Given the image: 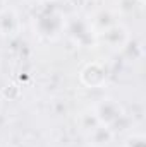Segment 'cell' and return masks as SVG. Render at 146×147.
<instances>
[{
  "instance_id": "cell-1",
  "label": "cell",
  "mask_w": 146,
  "mask_h": 147,
  "mask_svg": "<svg viewBox=\"0 0 146 147\" xmlns=\"http://www.w3.org/2000/svg\"><path fill=\"white\" fill-rule=\"evenodd\" d=\"M65 16L64 12L55 7L53 3H45L38 9L35 14V31L41 39L46 41H55L64 34L65 31Z\"/></svg>"
},
{
  "instance_id": "cell-2",
  "label": "cell",
  "mask_w": 146,
  "mask_h": 147,
  "mask_svg": "<svg viewBox=\"0 0 146 147\" xmlns=\"http://www.w3.org/2000/svg\"><path fill=\"white\" fill-rule=\"evenodd\" d=\"M69 39L79 48H93L98 45V36L93 31L88 17H74L65 21V31Z\"/></svg>"
},
{
  "instance_id": "cell-3",
  "label": "cell",
  "mask_w": 146,
  "mask_h": 147,
  "mask_svg": "<svg viewBox=\"0 0 146 147\" xmlns=\"http://www.w3.org/2000/svg\"><path fill=\"white\" fill-rule=\"evenodd\" d=\"M91 108L95 111L100 125H105V127H110V128L119 125L120 120L126 116V108L122 106V103L113 99V98H108V96L98 99L95 105H91Z\"/></svg>"
},
{
  "instance_id": "cell-4",
  "label": "cell",
  "mask_w": 146,
  "mask_h": 147,
  "mask_svg": "<svg viewBox=\"0 0 146 147\" xmlns=\"http://www.w3.org/2000/svg\"><path fill=\"white\" fill-rule=\"evenodd\" d=\"M131 39V31L122 22H115L113 26L98 34V43L105 45V48L113 53H122Z\"/></svg>"
},
{
  "instance_id": "cell-5",
  "label": "cell",
  "mask_w": 146,
  "mask_h": 147,
  "mask_svg": "<svg viewBox=\"0 0 146 147\" xmlns=\"http://www.w3.org/2000/svg\"><path fill=\"white\" fill-rule=\"evenodd\" d=\"M108 80V69L102 62H89L79 70V82L86 89H102Z\"/></svg>"
},
{
  "instance_id": "cell-6",
  "label": "cell",
  "mask_w": 146,
  "mask_h": 147,
  "mask_svg": "<svg viewBox=\"0 0 146 147\" xmlns=\"http://www.w3.org/2000/svg\"><path fill=\"white\" fill-rule=\"evenodd\" d=\"M21 28L23 24H21V17L17 10L9 5L0 7V38L12 39V38L19 36Z\"/></svg>"
},
{
  "instance_id": "cell-7",
  "label": "cell",
  "mask_w": 146,
  "mask_h": 147,
  "mask_svg": "<svg viewBox=\"0 0 146 147\" xmlns=\"http://www.w3.org/2000/svg\"><path fill=\"white\" fill-rule=\"evenodd\" d=\"M88 21H89L93 31H95L96 36H98L100 33H103L105 29H108L110 26H113V24L117 22V16H115L112 10H108V9H100V10L93 12V14L88 17Z\"/></svg>"
},
{
  "instance_id": "cell-8",
  "label": "cell",
  "mask_w": 146,
  "mask_h": 147,
  "mask_svg": "<svg viewBox=\"0 0 146 147\" xmlns=\"http://www.w3.org/2000/svg\"><path fill=\"white\" fill-rule=\"evenodd\" d=\"M86 139H88V147H110L115 139V132L110 127L98 125L91 134L86 135Z\"/></svg>"
},
{
  "instance_id": "cell-9",
  "label": "cell",
  "mask_w": 146,
  "mask_h": 147,
  "mask_svg": "<svg viewBox=\"0 0 146 147\" xmlns=\"http://www.w3.org/2000/svg\"><path fill=\"white\" fill-rule=\"evenodd\" d=\"M76 123H77V128H79L84 135L91 134V132L100 125V121H98V118H96V115H95V111H93L91 106L84 108V110L77 115Z\"/></svg>"
},
{
  "instance_id": "cell-10",
  "label": "cell",
  "mask_w": 146,
  "mask_h": 147,
  "mask_svg": "<svg viewBox=\"0 0 146 147\" xmlns=\"http://www.w3.org/2000/svg\"><path fill=\"white\" fill-rule=\"evenodd\" d=\"M124 147H146V139L143 134L136 132V134H131L126 142H124Z\"/></svg>"
},
{
  "instance_id": "cell-11",
  "label": "cell",
  "mask_w": 146,
  "mask_h": 147,
  "mask_svg": "<svg viewBox=\"0 0 146 147\" xmlns=\"http://www.w3.org/2000/svg\"><path fill=\"white\" fill-rule=\"evenodd\" d=\"M40 2H43V3H53V2H57V0H40Z\"/></svg>"
},
{
  "instance_id": "cell-12",
  "label": "cell",
  "mask_w": 146,
  "mask_h": 147,
  "mask_svg": "<svg viewBox=\"0 0 146 147\" xmlns=\"http://www.w3.org/2000/svg\"><path fill=\"white\" fill-rule=\"evenodd\" d=\"M134 2H136L138 5H143V3H145V0H134Z\"/></svg>"
},
{
  "instance_id": "cell-13",
  "label": "cell",
  "mask_w": 146,
  "mask_h": 147,
  "mask_svg": "<svg viewBox=\"0 0 146 147\" xmlns=\"http://www.w3.org/2000/svg\"><path fill=\"white\" fill-rule=\"evenodd\" d=\"M2 106H3V98L0 96V110H2Z\"/></svg>"
},
{
  "instance_id": "cell-14",
  "label": "cell",
  "mask_w": 146,
  "mask_h": 147,
  "mask_svg": "<svg viewBox=\"0 0 146 147\" xmlns=\"http://www.w3.org/2000/svg\"><path fill=\"white\" fill-rule=\"evenodd\" d=\"M26 2H29V3H33V2H38V0H26Z\"/></svg>"
},
{
  "instance_id": "cell-15",
  "label": "cell",
  "mask_w": 146,
  "mask_h": 147,
  "mask_svg": "<svg viewBox=\"0 0 146 147\" xmlns=\"http://www.w3.org/2000/svg\"><path fill=\"white\" fill-rule=\"evenodd\" d=\"M0 65H2V60H0Z\"/></svg>"
}]
</instances>
